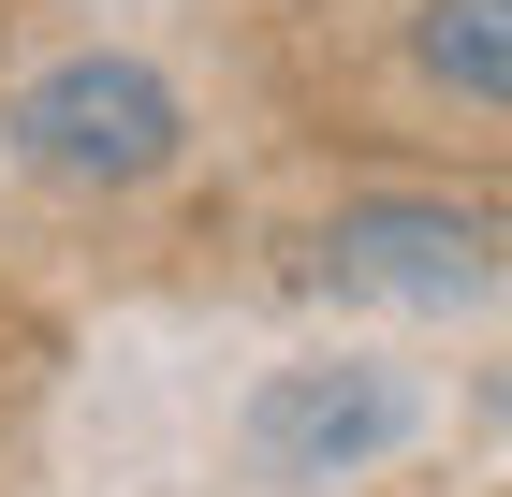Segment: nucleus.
<instances>
[{"instance_id": "obj_1", "label": "nucleus", "mask_w": 512, "mask_h": 497, "mask_svg": "<svg viewBox=\"0 0 512 497\" xmlns=\"http://www.w3.org/2000/svg\"><path fill=\"white\" fill-rule=\"evenodd\" d=\"M0 161L30 191H74V205H132L191 161V88L161 74L147 44H59L0 88Z\"/></svg>"}, {"instance_id": "obj_2", "label": "nucleus", "mask_w": 512, "mask_h": 497, "mask_svg": "<svg viewBox=\"0 0 512 497\" xmlns=\"http://www.w3.org/2000/svg\"><path fill=\"white\" fill-rule=\"evenodd\" d=\"M498 264H512V205L483 191H337L293 278L337 307H469L498 293Z\"/></svg>"}, {"instance_id": "obj_3", "label": "nucleus", "mask_w": 512, "mask_h": 497, "mask_svg": "<svg viewBox=\"0 0 512 497\" xmlns=\"http://www.w3.org/2000/svg\"><path fill=\"white\" fill-rule=\"evenodd\" d=\"M425 439V381L381 366V351H308V366H264L235 410V468L264 497H322V483H366Z\"/></svg>"}, {"instance_id": "obj_4", "label": "nucleus", "mask_w": 512, "mask_h": 497, "mask_svg": "<svg viewBox=\"0 0 512 497\" xmlns=\"http://www.w3.org/2000/svg\"><path fill=\"white\" fill-rule=\"evenodd\" d=\"M410 88L454 117H512V0H410V30H395Z\"/></svg>"}]
</instances>
